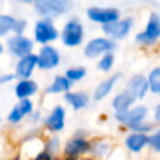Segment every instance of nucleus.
I'll return each mask as SVG.
<instances>
[{
  "mask_svg": "<svg viewBox=\"0 0 160 160\" xmlns=\"http://www.w3.org/2000/svg\"><path fill=\"white\" fill-rule=\"evenodd\" d=\"M38 90V84L31 79H22L15 86V95L21 99H29Z\"/></svg>",
  "mask_w": 160,
  "mask_h": 160,
  "instance_id": "obj_19",
  "label": "nucleus"
},
{
  "mask_svg": "<svg viewBox=\"0 0 160 160\" xmlns=\"http://www.w3.org/2000/svg\"><path fill=\"white\" fill-rule=\"evenodd\" d=\"M128 129H130L132 132H141V134H149V132H152V124L150 122H145V121H141V122H138V124H134V125H130Z\"/></svg>",
  "mask_w": 160,
  "mask_h": 160,
  "instance_id": "obj_27",
  "label": "nucleus"
},
{
  "mask_svg": "<svg viewBox=\"0 0 160 160\" xmlns=\"http://www.w3.org/2000/svg\"><path fill=\"white\" fill-rule=\"evenodd\" d=\"M134 25V20L132 18H125V19H120L118 21H114L111 24H106L102 25L101 29L104 31V34L111 39V40H122L125 39L129 32L131 31Z\"/></svg>",
  "mask_w": 160,
  "mask_h": 160,
  "instance_id": "obj_4",
  "label": "nucleus"
},
{
  "mask_svg": "<svg viewBox=\"0 0 160 160\" xmlns=\"http://www.w3.org/2000/svg\"><path fill=\"white\" fill-rule=\"evenodd\" d=\"M36 66H38V55L29 54L24 58H20V60L16 62L15 76L19 78L20 80L30 79V76Z\"/></svg>",
  "mask_w": 160,
  "mask_h": 160,
  "instance_id": "obj_12",
  "label": "nucleus"
},
{
  "mask_svg": "<svg viewBox=\"0 0 160 160\" xmlns=\"http://www.w3.org/2000/svg\"><path fill=\"white\" fill-rule=\"evenodd\" d=\"M45 125L51 131H60L65 126V109L60 105L55 106L45 120Z\"/></svg>",
  "mask_w": 160,
  "mask_h": 160,
  "instance_id": "obj_14",
  "label": "nucleus"
},
{
  "mask_svg": "<svg viewBox=\"0 0 160 160\" xmlns=\"http://www.w3.org/2000/svg\"><path fill=\"white\" fill-rule=\"evenodd\" d=\"M148 146L150 149H152L155 152L160 154V130H155L149 134Z\"/></svg>",
  "mask_w": 160,
  "mask_h": 160,
  "instance_id": "obj_26",
  "label": "nucleus"
},
{
  "mask_svg": "<svg viewBox=\"0 0 160 160\" xmlns=\"http://www.w3.org/2000/svg\"><path fill=\"white\" fill-rule=\"evenodd\" d=\"M150 92L154 95H160V66H155L150 70L148 75Z\"/></svg>",
  "mask_w": 160,
  "mask_h": 160,
  "instance_id": "obj_23",
  "label": "nucleus"
},
{
  "mask_svg": "<svg viewBox=\"0 0 160 160\" xmlns=\"http://www.w3.org/2000/svg\"><path fill=\"white\" fill-rule=\"evenodd\" d=\"M136 100L138 99L135 98V95L131 91H129L128 89H125L124 91H121L118 95H115V98L111 101V106L115 110V112H118V111H125V110L130 109L131 105Z\"/></svg>",
  "mask_w": 160,
  "mask_h": 160,
  "instance_id": "obj_16",
  "label": "nucleus"
},
{
  "mask_svg": "<svg viewBox=\"0 0 160 160\" xmlns=\"http://www.w3.org/2000/svg\"><path fill=\"white\" fill-rule=\"evenodd\" d=\"M120 78H121V74H120V72H116V74L111 75L110 78L102 80V81L96 86V89H95V91H94V99H95L96 101L105 99V98L112 91L115 84L118 82V80H119Z\"/></svg>",
  "mask_w": 160,
  "mask_h": 160,
  "instance_id": "obj_18",
  "label": "nucleus"
},
{
  "mask_svg": "<svg viewBox=\"0 0 160 160\" xmlns=\"http://www.w3.org/2000/svg\"><path fill=\"white\" fill-rule=\"evenodd\" d=\"M15 75H11V74H4V75H0V84H8L10 82L11 80H14Z\"/></svg>",
  "mask_w": 160,
  "mask_h": 160,
  "instance_id": "obj_31",
  "label": "nucleus"
},
{
  "mask_svg": "<svg viewBox=\"0 0 160 160\" xmlns=\"http://www.w3.org/2000/svg\"><path fill=\"white\" fill-rule=\"evenodd\" d=\"M25 29H26V21L22 20V19H20V20H18V24H16V28H15L14 34L15 35H22V32H24Z\"/></svg>",
  "mask_w": 160,
  "mask_h": 160,
  "instance_id": "obj_29",
  "label": "nucleus"
},
{
  "mask_svg": "<svg viewBox=\"0 0 160 160\" xmlns=\"http://www.w3.org/2000/svg\"><path fill=\"white\" fill-rule=\"evenodd\" d=\"M4 51V48H2V45H1V42H0V54Z\"/></svg>",
  "mask_w": 160,
  "mask_h": 160,
  "instance_id": "obj_35",
  "label": "nucleus"
},
{
  "mask_svg": "<svg viewBox=\"0 0 160 160\" xmlns=\"http://www.w3.org/2000/svg\"><path fill=\"white\" fill-rule=\"evenodd\" d=\"M148 115V109L146 106L144 105H138V106H134V108H130L125 111H118L115 112V119L125 125L126 128H129L130 125H134V124H138V122H141L145 120Z\"/></svg>",
  "mask_w": 160,
  "mask_h": 160,
  "instance_id": "obj_8",
  "label": "nucleus"
},
{
  "mask_svg": "<svg viewBox=\"0 0 160 160\" xmlns=\"http://www.w3.org/2000/svg\"><path fill=\"white\" fill-rule=\"evenodd\" d=\"M65 100L74 110L84 109L89 104V96L85 92H81V91H75V92L69 91V92H66L65 94Z\"/></svg>",
  "mask_w": 160,
  "mask_h": 160,
  "instance_id": "obj_20",
  "label": "nucleus"
},
{
  "mask_svg": "<svg viewBox=\"0 0 160 160\" xmlns=\"http://www.w3.org/2000/svg\"><path fill=\"white\" fill-rule=\"evenodd\" d=\"M86 75V69L84 66H75V68H70L66 70L65 76L72 82V81H78L81 80L84 76Z\"/></svg>",
  "mask_w": 160,
  "mask_h": 160,
  "instance_id": "obj_25",
  "label": "nucleus"
},
{
  "mask_svg": "<svg viewBox=\"0 0 160 160\" xmlns=\"http://www.w3.org/2000/svg\"><path fill=\"white\" fill-rule=\"evenodd\" d=\"M126 89L131 91L138 100H142L146 96V94L150 91L148 78L144 76L142 74L132 75L126 82Z\"/></svg>",
  "mask_w": 160,
  "mask_h": 160,
  "instance_id": "obj_11",
  "label": "nucleus"
},
{
  "mask_svg": "<svg viewBox=\"0 0 160 160\" xmlns=\"http://www.w3.org/2000/svg\"><path fill=\"white\" fill-rule=\"evenodd\" d=\"M114 61H115V56H114L112 52L104 54L101 56V59L99 60V62H98V69L104 71V72H108V71H110L112 69Z\"/></svg>",
  "mask_w": 160,
  "mask_h": 160,
  "instance_id": "obj_24",
  "label": "nucleus"
},
{
  "mask_svg": "<svg viewBox=\"0 0 160 160\" xmlns=\"http://www.w3.org/2000/svg\"><path fill=\"white\" fill-rule=\"evenodd\" d=\"M108 148H109V146H108L106 142H104V141H98L96 144H91L90 151H91L94 155H96V156H102V155L106 152Z\"/></svg>",
  "mask_w": 160,
  "mask_h": 160,
  "instance_id": "obj_28",
  "label": "nucleus"
},
{
  "mask_svg": "<svg viewBox=\"0 0 160 160\" xmlns=\"http://www.w3.org/2000/svg\"><path fill=\"white\" fill-rule=\"evenodd\" d=\"M72 8L71 0H36L34 2L35 11L44 19L55 18L66 14Z\"/></svg>",
  "mask_w": 160,
  "mask_h": 160,
  "instance_id": "obj_2",
  "label": "nucleus"
},
{
  "mask_svg": "<svg viewBox=\"0 0 160 160\" xmlns=\"http://www.w3.org/2000/svg\"><path fill=\"white\" fill-rule=\"evenodd\" d=\"M88 18L98 24L106 25L111 24L114 21L120 20V10L116 8H99V6H91L86 10Z\"/></svg>",
  "mask_w": 160,
  "mask_h": 160,
  "instance_id": "obj_6",
  "label": "nucleus"
},
{
  "mask_svg": "<svg viewBox=\"0 0 160 160\" xmlns=\"http://www.w3.org/2000/svg\"><path fill=\"white\" fill-rule=\"evenodd\" d=\"M64 160H76V158H70V156H66V159Z\"/></svg>",
  "mask_w": 160,
  "mask_h": 160,
  "instance_id": "obj_34",
  "label": "nucleus"
},
{
  "mask_svg": "<svg viewBox=\"0 0 160 160\" xmlns=\"http://www.w3.org/2000/svg\"><path fill=\"white\" fill-rule=\"evenodd\" d=\"M160 39V14L156 11H151L145 29L139 31L135 35V42L141 46H152Z\"/></svg>",
  "mask_w": 160,
  "mask_h": 160,
  "instance_id": "obj_1",
  "label": "nucleus"
},
{
  "mask_svg": "<svg viewBox=\"0 0 160 160\" xmlns=\"http://www.w3.org/2000/svg\"><path fill=\"white\" fill-rule=\"evenodd\" d=\"M115 48H116L115 41L109 38H94L85 45L84 54L89 59H95L100 55L112 52Z\"/></svg>",
  "mask_w": 160,
  "mask_h": 160,
  "instance_id": "obj_5",
  "label": "nucleus"
},
{
  "mask_svg": "<svg viewBox=\"0 0 160 160\" xmlns=\"http://www.w3.org/2000/svg\"><path fill=\"white\" fill-rule=\"evenodd\" d=\"M9 50L18 58H24L29 54H32L34 42L24 35H12L6 40Z\"/></svg>",
  "mask_w": 160,
  "mask_h": 160,
  "instance_id": "obj_9",
  "label": "nucleus"
},
{
  "mask_svg": "<svg viewBox=\"0 0 160 160\" xmlns=\"http://www.w3.org/2000/svg\"><path fill=\"white\" fill-rule=\"evenodd\" d=\"M60 54L51 45H44L38 54V66L42 70H50L59 65Z\"/></svg>",
  "mask_w": 160,
  "mask_h": 160,
  "instance_id": "obj_10",
  "label": "nucleus"
},
{
  "mask_svg": "<svg viewBox=\"0 0 160 160\" xmlns=\"http://www.w3.org/2000/svg\"><path fill=\"white\" fill-rule=\"evenodd\" d=\"M31 111H32V102H31V100H29V99H21L12 108V110L9 112L8 120L10 122H12V124H16L20 120H22L25 115L31 114Z\"/></svg>",
  "mask_w": 160,
  "mask_h": 160,
  "instance_id": "obj_15",
  "label": "nucleus"
},
{
  "mask_svg": "<svg viewBox=\"0 0 160 160\" xmlns=\"http://www.w3.org/2000/svg\"><path fill=\"white\" fill-rule=\"evenodd\" d=\"M154 121L158 124V125H160V104L155 108V110H154Z\"/></svg>",
  "mask_w": 160,
  "mask_h": 160,
  "instance_id": "obj_32",
  "label": "nucleus"
},
{
  "mask_svg": "<svg viewBox=\"0 0 160 160\" xmlns=\"http://www.w3.org/2000/svg\"><path fill=\"white\" fill-rule=\"evenodd\" d=\"M18 1H21V2H35L36 0H18Z\"/></svg>",
  "mask_w": 160,
  "mask_h": 160,
  "instance_id": "obj_33",
  "label": "nucleus"
},
{
  "mask_svg": "<svg viewBox=\"0 0 160 160\" xmlns=\"http://www.w3.org/2000/svg\"><path fill=\"white\" fill-rule=\"evenodd\" d=\"M60 36H61V41L64 45L69 48L79 46L84 40V29H82L81 22L78 21L76 19L69 20L65 24Z\"/></svg>",
  "mask_w": 160,
  "mask_h": 160,
  "instance_id": "obj_3",
  "label": "nucleus"
},
{
  "mask_svg": "<svg viewBox=\"0 0 160 160\" xmlns=\"http://www.w3.org/2000/svg\"><path fill=\"white\" fill-rule=\"evenodd\" d=\"M18 24V19L11 15L0 14V36H5L9 32H14Z\"/></svg>",
  "mask_w": 160,
  "mask_h": 160,
  "instance_id": "obj_22",
  "label": "nucleus"
},
{
  "mask_svg": "<svg viewBox=\"0 0 160 160\" xmlns=\"http://www.w3.org/2000/svg\"><path fill=\"white\" fill-rule=\"evenodd\" d=\"M71 88V81L66 76H56L51 85L46 89L48 94H60V92H69Z\"/></svg>",
  "mask_w": 160,
  "mask_h": 160,
  "instance_id": "obj_21",
  "label": "nucleus"
},
{
  "mask_svg": "<svg viewBox=\"0 0 160 160\" xmlns=\"http://www.w3.org/2000/svg\"><path fill=\"white\" fill-rule=\"evenodd\" d=\"M30 160H52V156L50 151H41L34 159H30Z\"/></svg>",
  "mask_w": 160,
  "mask_h": 160,
  "instance_id": "obj_30",
  "label": "nucleus"
},
{
  "mask_svg": "<svg viewBox=\"0 0 160 160\" xmlns=\"http://www.w3.org/2000/svg\"><path fill=\"white\" fill-rule=\"evenodd\" d=\"M148 139L149 134H141V132H130L125 138V146L131 152H140L145 146H148Z\"/></svg>",
  "mask_w": 160,
  "mask_h": 160,
  "instance_id": "obj_17",
  "label": "nucleus"
},
{
  "mask_svg": "<svg viewBox=\"0 0 160 160\" xmlns=\"http://www.w3.org/2000/svg\"><path fill=\"white\" fill-rule=\"evenodd\" d=\"M91 149V144L84 139V138H72L71 140H69L65 145V155L70 156V158H78L88 151H90Z\"/></svg>",
  "mask_w": 160,
  "mask_h": 160,
  "instance_id": "obj_13",
  "label": "nucleus"
},
{
  "mask_svg": "<svg viewBox=\"0 0 160 160\" xmlns=\"http://www.w3.org/2000/svg\"><path fill=\"white\" fill-rule=\"evenodd\" d=\"M34 36L39 44H48L59 38V31L50 19H41L35 24Z\"/></svg>",
  "mask_w": 160,
  "mask_h": 160,
  "instance_id": "obj_7",
  "label": "nucleus"
}]
</instances>
